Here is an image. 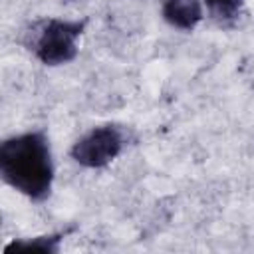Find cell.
<instances>
[{"label": "cell", "mask_w": 254, "mask_h": 254, "mask_svg": "<svg viewBox=\"0 0 254 254\" xmlns=\"http://www.w3.org/2000/svg\"><path fill=\"white\" fill-rule=\"evenodd\" d=\"M85 20L46 18L26 32V46L44 65H64L75 60L77 40L85 30Z\"/></svg>", "instance_id": "obj_2"}, {"label": "cell", "mask_w": 254, "mask_h": 254, "mask_svg": "<svg viewBox=\"0 0 254 254\" xmlns=\"http://www.w3.org/2000/svg\"><path fill=\"white\" fill-rule=\"evenodd\" d=\"M161 16L171 28L190 32L202 20V4L200 0H163Z\"/></svg>", "instance_id": "obj_4"}, {"label": "cell", "mask_w": 254, "mask_h": 254, "mask_svg": "<svg viewBox=\"0 0 254 254\" xmlns=\"http://www.w3.org/2000/svg\"><path fill=\"white\" fill-rule=\"evenodd\" d=\"M65 232H56V234H44V236H34V238H24V240H12L10 244H6L4 252H30V250H38V252H46V254H56L60 252V244L64 240Z\"/></svg>", "instance_id": "obj_6"}, {"label": "cell", "mask_w": 254, "mask_h": 254, "mask_svg": "<svg viewBox=\"0 0 254 254\" xmlns=\"http://www.w3.org/2000/svg\"><path fill=\"white\" fill-rule=\"evenodd\" d=\"M62 2H65V4H69V2H75V0H62Z\"/></svg>", "instance_id": "obj_7"}, {"label": "cell", "mask_w": 254, "mask_h": 254, "mask_svg": "<svg viewBox=\"0 0 254 254\" xmlns=\"http://www.w3.org/2000/svg\"><path fill=\"white\" fill-rule=\"evenodd\" d=\"M208 16L220 28H234L242 16L244 0H202Z\"/></svg>", "instance_id": "obj_5"}, {"label": "cell", "mask_w": 254, "mask_h": 254, "mask_svg": "<svg viewBox=\"0 0 254 254\" xmlns=\"http://www.w3.org/2000/svg\"><path fill=\"white\" fill-rule=\"evenodd\" d=\"M0 175L20 194L44 202L52 194L54 159L46 131H26L4 139L0 145Z\"/></svg>", "instance_id": "obj_1"}, {"label": "cell", "mask_w": 254, "mask_h": 254, "mask_svg": "<svg viewBox=\"0 0 254 254\" xmlns=\"http://www.w3.org/2000/svg\"><path fill=\"white\" fill-rule=\"evenodd\" d=\"M127 145L123 127L105 123L83 133L69 149L71 159L85 169H103L121 155Z\"/></svg>", "instance_id": "obj_3"}]
</instances>
